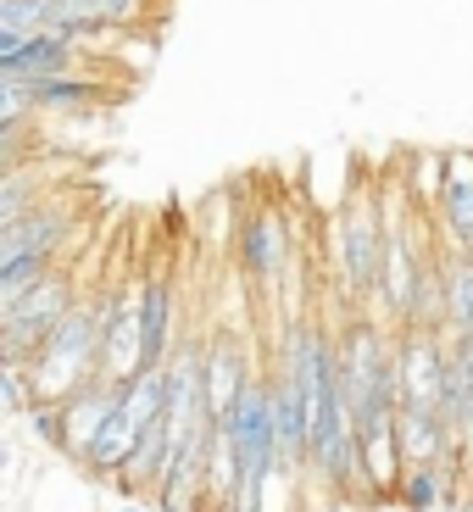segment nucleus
Masks as SVG:
<instances>
[{"instance_id": "nucleus-1", "label": "nucleus", "mask_w": 473, "mask_h": 512, "mask_svg": "<svg viewBox=\"0 0 473 512\" xmlns=\"http://www.w3.org/2000/svg\"><path fill=\"white\" fill-rule=\"evenodd\" d=\"M106 301L112 295H95V301H78L67 312V323L34 351L28 384H34V407H67L78 390H90L101 379V346H106Z\"/></svg>"}, {"instance_id": "nucleus-2", "label": "nucleus", "mask_w": 473, "mask_h": 512, "mask_svg": "<svg viewBox=\"0 0 473 512\" xmlns=\"http://www.w3.org/2000/svg\"><path fill=\"white\" fill-rule=\"evenodd\" d=\"M384 268V195L368 179H351L340 218H334V273H340V301L351 312H373Z\"/></svg>"}, {"instance_id": "nucleus-3", "label": "nucleus", "mask_w": 473, "mask_h": 512, "mask_svg": "<svg viewBox=\"0 0 473 512\" xmlns=\"http://www.w3.org/2000/svg\"><path fill=\"white\" fill-rule=\"evenodd\" d=\"M396 384H401V412L446 418L457 429L462 384H457V351H451L446 329H423V323L396 329Z\"/></svg>"}, {"instance_id": "nucleus-4", "label": "nucleus", "mask_w": 473, "mask_h": 512, "mask_svg": "<svg viewBox=\"0 0 473 512\" xmlns=\"http://www.w3.org/2000/svg\"><path fill=\"white\" fill-rule=\"evenodd\" d=\"M78 301H84V295H78V273L56 268L51 279L34 284L23 301L0 307V362H34V351L62 329Z\"/></svg>"}, {"instance_id": "nucleus-5", "label": "nucleus", "mask_w": 473, "mask_h": 512, "mask_svg": "<svg viewBox=\"0 0 473 512\" xmlns=\"http://www.w3.org/2000/svg\"><path fill=\"white\" fill-rule=\"evenodd\" d=\"M262 379V373H251V351L234 340L229 329L206 346V412H212V423H229V412L245 401V390Z\"/></svg>"}, {"instance_id": "nucleus-6", "label": "nucleus", "mask_w": 473, "mask_h": 512, "mask_svg": "<svg viewBox=\"0 0 473 512\" xmlns=\"http://www.w3.org/2000/svg\"><path fill=\"white\" fill-rule=\"evenodd\" d=\"M240 256H245V273H251L256 284L273 290V284L284 279V268H290V229H284V218L273 206H256L251 218H245Z\"/></svg>"}, {"instance_id": "nucleus-7", "label": "nucleus", "mask_w": 473, "mask_h": 512, "mask_svg": "<svg viewBox=\"0 0 473 512\" xmlns=\"http://www.w3.org/2000/svg\"><path fill=\"white\" fill-rule=\"evenodd\" d=\"M440 223L451 251L473 256V151H446V184H440Z\"/></svg>"}, {"instance_id": "nucleus-8", "label": "nucleus", "mask_w": 473, "mask_h": 512, "mask_svg": "<svg viewBox=\"0 0 473 512\" xmlns=\"http://www.w3.org/2000/svg\"><path fill=\"white\" fill-rule=\"evenodd\" d=\"M67 234H73V212H67V206H34L23 223L0 229V262H17V256H56Z\"/></svg>"}, {"instance_id": "nucleus-9", "label": "nucleus", "mask_w": 473, "mask_h": 512, "mask_svg": "<svg viewBox=\"0 0 473 512\" xmlns=\"http://www.w3.org/2000/svg\"><path fill=\"white\" fill-rule=\"evenodd\" d=\"M78 62V45L62 34H39L28 39L23 51L12 62H0V78H12V84H51V78H67Z\"/></svg>"}, {"instance_id": "nucleus-10", "label": "nucleus", "mask_w": 473, "mask_h": 512, "mask_svg": "<svg viewBox=\"0 0 473 512\" xmlns=\"http://www.w3.org/2000/svg\"><path fill=\"white\" fill-rule=\"evenodd\" d=\"M140 301H145V368H167V357H173V284H167V273H151L140 284Z\"/></svg>"}, {"instance_id": "nucleus-11", "label": "nucleus", "mask_w": 473, "mask_h": 512, "mask_svg": "<svg viewBox=\"0 0 473 512\" xmlns=\"http://www.w3.org/2000/svg\"><path fill=\"white\" fill-rule=\"evenodd\" d=\"M446 334L473 340V256L451 251L446 256Z\"/></svg>"}, {"instance_id": "nucleus-12", "label": "nucleus", "mask_w": 473, "mask_h": 512, "mask_svg": "<svg viewBox=\"0 0 473 512\" xmlns=\"http://www.w3.org/2000/svg\"><path fill=\"white\" fill-rule=\"evenodd\" d=\"M62 23V0H0V34L12 39H39V34H56Z\"/></svg>"}, {"instance_id": "nucleus-13", "label": "nucleus", "mask_w": 473, "mask_h": 512, "mask_svg": "<svg viewBox=\"0 0 473 512\" xmlns=\"http://www.w3.org/2000/svg\"><path fill=\"white\" fill-rule=\"evenodd\" d=\"M451 479H462V474H457V468H435V462L407 468V474H401L396 501H401V507H412V512H429V507H440V501H446Z\"/></svg>"}, {"instance_id": "nucleus-14", "label": "nucleus", "mask_w": 473, "mask_h": 512, "mask_svg": "<svg viewBox=\"0 0 473 512\" xmlns=\"http://www.w3.org/2000/svg\"><path fill=\"white\" fill-rule=\"evenodd\" d=\"M56 273V256H17V262H0V307L23 301L34 284H45Z\"/></svg>"}, {"instance_id": "nucleus-15", "label": "nucleus", "mask_w": 473, "mask_h": 512, "mask_svg": "<svg viewBox=\"0 0 473 512\" xmlns=\"http://www.w3.org/2000/svg\"><path fill=\"white\" fill-rule=\"evenodd\" d=\"M34 90V106L39 112H62V106H90L95 101V84L90 78H51V84H28Z\"/></svg>"}, {"instance_id": "nucleus-16", "label": "nucleus", "mask_w": 473, "mask_h": 512, "mask_svg": "<svg viewBox=\"0 0 473 512\" xmlns=\"http://www.w3.org/2000/svg\"><path fill=\"white\" fill-rule=\"evenodd\" d=\"M0 401H6V412H34V384H28L23 362H0Z\"/></svg>"}, {"instance_id": "nucleus-17", "label": "nucleus", "mask_w": 473, "mask_h": 512, "mask_svg": "<svg viewBox=\"0 0 473 512\" xmlns=\"http://www.w3.org/2000/svg\"><path fill=\"white\" fill-rule=\"evenodd\" d=\"M117 512H145V507H117Z\"/></svg>"}]
</instances>
